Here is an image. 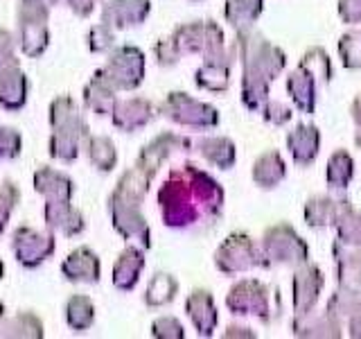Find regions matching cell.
Segmentation results:
<instances>
[{
    "label": "cell",
    "instance_id": "cell-14",
    "mask_svg": "<svg viewBox=\"0 0 361 339\" xmlns=\"http://www.w3.org/2000/svg\"><path fill=\"white\" fill-rule=\"evenodd\" d=\"M325 287V274L319 265H312L310 260L298 267H293L291 276V303L293 316H302L316 308L319 297Z\"/></svg>",
    "mask_w": 361,
    "mask_h": 339
},
{
    "label": "cell",
    "instance_id": "cell-15",
    "mask_svg": "<svg viewBox=\"0 0 361 339\" xmlns=\"http://www.w3.org/2000/svg\"><path fill=\"white\" fill-rule=\"evenodd\" d=\"M350 213H355V206L348 197L314 195L305 201L302 218L310 229H336Z\"/></svg>",
    "mask_w": 361,
    "mask_h": 339
},
{
    "label": "cell",
    "instance_id": "cell-31",
    "mask_svg": "<svg viewBox=\"0 0 361 339\" xmlns=\"http://www.w3.org/2000/svg\"><path fill=\"white\" fill-rule=\"evenodd\" d=\"M251 177H253V184L257 188L274 190L287 177V163H285V158H282V154L278 150L262 152V154L255 158V163L251 167Z\"/></svg>",
    "mask_w": 361,
    "mask_h": 339
},
{
    "label": "cell",
    "instance_id": "cell-44",
    "mask_svg": "<svg viewBox=\"0 0 361 339\" xmlns=\"http://www.w3.org/2000/svg\"><path fill=\"white\" fill-rule=\"evenodd\" d=\"M23 150V136L11 129V127H3L0 124V161H11L16 158Z\"/></svg>",
    "mask_w": 361,
    "mask_h": 339
},
{
    "label": "cell",
    "instance_id": "cell-46",
    "mask_svg": "<svg viewBox=\"0 0 361 339\" xmlns=\"http://www.w3.org/2000/svg\"><path fill=\"white\" fill-rule=\"evenodd\" d=\"M154 56H156V64L163 66V68H172L180 61V52L174 45L172 37H163L158 39L154 45Z\"/></svg>",
    "mask_w": 361,
    "mask_h": 339
},
{
    "label": "cell",
    "instance_id": "cell-5",
    "mask_svg": "<svg viewBox=\"0 0 361 339\" xmlns=\"http://www.w3.org/2000/svg\"><path fill=\"white\" fill-rule=\"evenodd\" d=\"M259 251H262L264 269L285 265L298 267L310 260V244L302 240L300 233L289 222H278L259 237Z\"/></svg>",
    "mask_w": 361,
    "mask_h": 339
},
{
    "label": "cell",
    "instance_id": "cell-6",
    "mask_svg": "<svg viewBox=\"0 0 361 339\" xmlns=\"http://www.w3.org/2000/svg\"><path fill=\"white\" fill-rule=\"evenodd\" d=\"M50 7L43 0H18L16 7V28L18 37L16 43L20 52L37 59L50 45V30H48Z\"/></svg>",
    "mask_w": 361,
    "mask_h": 339
},
{
    "label": "cell",
    "instance_id": "cell-23",
    "mask_svg": "<svg viewBox=\"0 0 361 339\" xmlns=\"http://www.w3.org/2000/svg\"><path fill=\"white\" fill-rule=\"evenodd\" d=\"M43 220L50 231H59L66 237L82 235L86 229L84 213L73 206V201H45Z\"/></svg>",
    "mask_w": 361,
    "mask_h": 339
},
{
    "label": "cell",
    "instance_id": "cell-18",
    "mask_svg": "<svg viewBox=\"0 0 361 339\" xmlns=\"http://www.w3.org/2000/svg\"><path fill=\"white\" fill-rule=\"evenodd\" d=\"M158 116V107L147 97H127L116 102L111 109V122L118 131L133 133L142 127H147Z\"/></svg>",
    "mask_w": 361,
    "mask_h": 339
},
{
    "label": "cell",
    "instance_id": "cell-20",
    "mask_svg": "<svg viewBox=\"0 0 361 339\" xmlns=\"http://www.w3.org/2000/svg\"><path fill=\"white\" fill-rule=\"evenodd\" d=\"M185 314L190 316L192 326L199 337H212L217 331L219 323V312H217V303L214 297L208 290H192L185 299Z\"/></svg>",
    "mask_w": 361,
    "mask_h": 339
},
{
    "label": "cell",
    "instance_id": "cell-19",
    "mask_svg": "<svg viewBox=\"0 0 361 339\" xmlns=\"http://www.w3.org/2000/svg\"><path fill=\"white\" fill-rule=\"evenodd\" d=\"M149 14V0H104V5H102V23H106L113 30L142 25Z\"/></svg>",
    "mask_w": 361,
    "mask_h": 339
},
{
    "label": "cell",
    "instance_id": "cell-35",
    "mask_svg": "<svg viewBox=\"0 0 361 339\" xmlns=\"http://www.w3.org/2000/svg\"><path fill=\"white\" fill-rule=\"evenodd\" d=\"M178 294V280L167 274V271H156L152 276L149 285L145 290V305H149V308H165L169 305Z\"/></svg>",
    "mask_w": 361,
    "mask_h": 339
},
{
    "label": "cell",
    "instance_id": "cell-45",
    "mask_svg": "<svg viewBox=\"0 0 361 339\" xmlns=\"http://www.w3.org/2000/svg\"><path fill=\"white\" fill-rule=\"evenodd\" d=\"M262 118L269 122V124H276V127H282V124H287L291 118H293V111L289 105H285V102L280 100H267V105L262 107Z\"/></svg>",
    "mask_w": 361,
    "mask_h": 339
},
{
    "label": "cell",
    "instance_id": "cell-42",
    "mask_svg": "<svg viewBox=\"0 0 361 339\" xmlns=\"http://www.w3.org/2000/svg\"><path fill=\"white\" fill-rule=\"evenodd\" d=\"M88 50L90 52H111L113 48H116V30L109 28L106 23H97V25H93L88 30Z\"/></svg>",
    "mask_w": 361,
    "mask_h": 339
},
{
    "label": "cell",
    "instance_id": "cell-16",
    "mask_svg": "<svg viewBox=\"0 0 361 339\" xmlns=\"http://www.w3.org/2000/svg\"><path fill=\"white\" fill-rule=\"evenodd\" d=\"M237 61V54L233 50V43L226 45V50L203 59V64L195 73V84L210 93H224L231 88V75H233V64Z\"/></svg>",
    "mask_w": 361,
    "mask_h": 339
},
{
    "label": "cell",
    "instance_id": "cell-41",
    "mask_svg": "<svg viewBox=\"0 0 361 339\" xmlns=\"http://www.w3.org/2000/svg\"><path fill=\"white\" fill-rule=\"evenodd\" d=\"M18 199H20V190L14 181H0V235L5 233Z\"/></svg>",
    "mask_w": 361,
    "mask_h": 339
},
{
    "label": "cell",
    "instance_id": "cell-27",
    "mask_svg": "<svg viewBox=\"0 0 361 339\" xmlns=\"http://www.w3.org/2000/svg\"><path fill=\"white\" fill-rule=\"evenodd\" d=\"M84 107L97 116H111V109L118 102V88L111 84V79L104 75L102 68L93 73L90 82L84 86Z\"/></svg>",
    "mask_w": 361,
    "mask_h": 339
},
{
    "label": "cell",
    "instance_id": "cell-32",
    "mask_svg": "<svg viewBox=\"0 0 361 339\" xmlns=\"http://www.w3.org/2000/svg\"><path fill=\"white\" fill-rule=\"evenodd\" d=\"M262 11L264 0H226L224 3V18L235 32L253 28Z\"/></svg>",
    "mask_w": 361,
    "mask_h": 339
},
{
    "label": "cell",
    "instance_id": "cell-8",
    "mask_svg": "<svg viewBox=\"0 0 361 339\" xmlns=\"http://www.w3.org/2000/svg\"><path fill=\"white\" fill-rule=\"evenodd\" d=\"M214 267L226 276L246 274V271L264 267L262 251H259V240H253L244 231L231 233L214 251Z\"/></svg>",
    "mask_w": 361,
    "mask_h": 339
},
{
    "label": "cell",
    "instance_id": "cell-52",
    "mask_svg": "<svg viewBox=\"0 0 361 339\" xmlns=\"http://www.w3.org/2000/svg\"><path fill=\"white\" fill-rule=\"evenodd\" d=\"M350 118H353L355 124L361 129V93L355 95V100L350 102Z\"/></svg>",
    "mask_w": 361,
    "mask_h": 339
},
{
    "label": "cell",
    "instance_id": "cell-40",
    "mask_svg": "<svg viewBox=\"0 0 361 339\" xmlns=\"http://www.w3.org/2000/svg\"><path fill=\"white\" fill-rule=\"evenodd\" d=\"M338 59L348 71H359L361 68V30H348L338 39Z\"/></svg>",
    "mask_w": 361,
    "mask_h": 339
},
{
    "label": "cell",
    "instance_id": "cell-11",
    "mask_svg": "<svg viewBox=\"0 0 361 339\" xmlns=\"http://www.w3.org/2000/svg\"><path fill=\"white\" fill-rule=\"evenodd\" d=\"M111 84L120 90H135L145 82V52L135 45H118L102 66Z\"/></svg>",
    "mask_w": 361,
    "mask_h": 339
},
{
    "label": "cell",
    "instance_id": "cell-54",
    "mask_svg": "<svg viewBox=\"0 0 361 339\" xmlns=\"http://www.w3.org/2000/svg\"><path fill=\"white\" fill-rule=\"evenodd\" d=\"M355 145L361 150V129H359V127H357V131H355Z\"/></svg>",
    "mask_w": 361,
    "mask_h": 339
},
{
    "label": "cell",
    "instance_id": "cell-2",
    "mask_svg": "<svg viewBox=\"0 0 361 339\" xmlns=\"http://www.w3.org/2000/svg\"><path fill=\"white\" fill-rule=\"evenodd\" d=\"M50 127L52 136L48 143L50 156L61 163L77 161L82 145L88 141L90 127L82 109L71 95H59L50 102Z\"/></svg>",
    "mask_w": 361,
    "mask_h": 339
},
{
    "label": "cell",
    "instance_id": "cell-7",
    "mask_svg": "<svg viewBox=\"0 0 361 339\" xmlns=\"http://www.w3.org/2000/svg\"><path fill=\"white\" fill-rule=\"evenodd\" d=\"M158 113L188 129H214L219 124V111L208 102H201L183 90H172L158 105Z\"/></svg>",
    "mask_w": 361,
    "mask_h": 339
},
{
    "label": "cell",
    "instance_id": "cell-30",
    "mask_svg": "<svg viewBox=\"0 0 361 339\" xmlns=\"http://www.w3.org/2000/svg\"><path fill=\"white\" fill-rule=\"evenodd\" d=\"M291 333L293 337H327L338 339L343 337V328L338 321H334L327 312H307L302 316H293L291 319Z\"/></svg>",
    "mask_w": 361,
    "mask_h": 339
},
{
    "label": "cell",
    "instance_id": "cell-53",
    "mask_svg": "<svg viewBox=\"0 0 361 339\" xmlns=\"http://www.w3.org/2000/svg\"><path fill=\"white\" fill-rule=\"evenodd\" d=\"M7 310H5V303L0 301V328H3V323H5V319H7V314H5Z\"/></svg>",
    "mask_w": 361,
    "mask_h": 339
},
{
    "label": "cell",
    "instance_id": "cell-33",
    "mask_svg": "<svg viewBox=\"0 0 361 339\" xmlns=\"http://www.w3.org/2000/svg\"><path fill=\"white\" fill-rule=\"evenodd\" d=\"M66 323L75 333H86L95 323V303L86 294H73L66 301Z\"/></svg>",
    "mask_w": 361,
    "mask_h": 339
},
{
    "label": "cell",
    "instance_id": "cell-17",
    "mask_svg": "<svg viewBox=\"0 0 361 339\" xmlns=\"http://www.w3.org/2000/svg\"><path fill=\"white\" fill-rule=\"evenodd\" d=\"M332 258L336 269V282L341 287L361 290V240L334 237Z\"/></svg>",
    "mask_w": 361,
    "mask_h": 339
},
{
    "label": "cell",
    "instance_id": "cell-47",
    "mask_svg": "<svg viewBox=\"0 0 361 339\" xmlns=\"http://www.w3.org/2000/svg\"><path fill=\"white\" fill-rule=\"evenodd\" d=\"M16 48H18V43L14 39V34L0 28V71H5V68H11V66H20L16 56Z\"/></svg>",
    "mask_w": 361,
    "mask_h": 339
},
{
    "label": "cell",
    "instance_id": "cell-13",
    "mask_svg": "<svg viewBox=\"0 0 361 339\" xmlns=\"http://www.w3.org/2000/svg\"><path fill=\"white\" fill-rule=\"evenodd\" d=\"M185 152H192V138H185V136L174 131H163L142 147L133 165L140 167L145 174H149L154 179L165 161Z\"/></svg>",
    "mask_w": 361,
    "mask_h": 339
},
{
    "label": "cell",
    "instance_id": "cell-55",
    "mask_svg": "<svg viewBox=\"0 0 361 339\" xmlns=\"http://www.w3.org/2000/svg\"><path fill=\"white\" fill-rule=\"evenodd\" d=\"M3 278H5V263L0 260V280H3Z\"/></svg>",
    "mask_w": 361,
    "mask_h": 339
},
{
    "label": "cell",
    "instance_id": "cell-28",
    "mask_svg": "<svg viewBox=\"0 0 361 339\" xmlns=\"http://www.w3.org/2000/svg\"><path fill=\"white\" fill-rule=\"evenodd\" d=\"M192 150L219 170H231L237 163V147L228 136H203L199 141H192Z\"/></svg>",
    "mask_w": 361,
    "mask_h": 339
},
{
    "label": "cell",
    "instance_id": "cell-51",
    "mask_svg": "<svg viewBox=\"0 0 361 339\" xmlns=\"http://www.w3.org/2000/svg\"><path fill=\"white\" fill-rule=\"evenodd\" d=\"M224 337L226 339H228V337H248V339H253L257 335L251 331V328H246V326H228V328H226Z\"/></svg>",
    "mask_w": 361,
    "mask_h": 339
},
{
    "label": "cell",
    "instance_id": "cell-3",
    "mask_svg": "<svg viewBox=\"0 0 361 339\" xmlns=\"http://www.w3.org/2000/svg\"><path fill=\"white\" fill-rule=\"evenodd\" d=\"M233 50L237 54V61L242 64V77L246 79L274 82L282 73V68L287 66V52L253 28L240 30L235 34Z\"/></svg>",
    "mask_w": 361,
    "mask_h": 339
},
{
    "label": "cell",
    "instance_id": "cell-25",
    "mask_svg": "<svg viewBox=\"0 0 361 339\" xmlns=\"http://www.w3.org/2000/svg\"><path fill=\"white\" fill-rule=\"evenodd\" d=\"M34 190L45 197V201H73L75 197V181L66 172L43 165L32 177Z\"/></svg>",
    "mask_w": 361,
    "mask_h": 339
},
{
    "label": "cell",
    "instance_id": "cell-48",
    "mask_svg": "<svg viewBox=\"0 0 361 339\" xmlns=\"http://www.w3.org/2000/svg\"><path fill=\"white\" fill-rule=\"evenodd\" d=\"M43 3L48 5L50 9H52L54 5H66V7L71 9L75 16H79V18L90 16V14H93V9H95V3H93V0H43Z\"/></svg>",
    "mask_w": 361,
    "mask_h": 339
},
{
    "label": "cell",
    "instance_id": "cell-57",
    "mask_svg": "<svg viewBox=\"0 0 361 339\" xmlns=\"http://www.w3.org/2000/svg\"><path fill=\"white\" fill-rule=\"evenodd\" d=\"M93 3H99V0H93Z\"/></svg>",
    "mask_w": 361,
    "mask_h": 339
},
{
    "label": "cell",
    "instance_id": "cell-49",
    "mask_svg": "<svg viewBox=\"0 0 361 339\" xmlns=\"http://www.w3.org/2000/svg\"><path fill=\"white\" fill-rule=\"evenodd\" d=\"M336 9H338V18H341L345 25H357V23H361V0H338Z\"/></svg>",
    "mask_w": 361,
    "mask_h": 339
},
{
    "label": "cell",
    "instance_id": "cell-10",
    "mask_svg": "<svg viewBox=\"0 0 361 339\" xmlns=\"http://www.w3.org/2000/svg\"><path fill=\"white\" fill-rule=\"evenodd\" d=\"M109 215H111V224L124 240L129 244H135L140 249H149L152 246V229L149 222L142 215V203H133V201H124L109 195Z\"/></svg>",
    "mask_w": 361,
    "mask_h": 339
},
{
    "label": "cell",
    "instance_id": "cell-26",
    "mask_svg": "<svg viewBox=\"0 0 361 339\" xmlns=\"http://www.w3.org/2000/svg\"><path fill=\"white\" fill-rule=\"evenodd\" d=\"M285 88H287V95L293 102V107H296L300 113H305V116H312V113L316 111V102H319L321 86L316 84V79L305 71L302 66H298L296 71L289 73Z\"/></svg>",
    "mask_w": 361,
    "mask_h": 339
},
{
    "label": "cell",
    "instance_id": "cell-4",
    "mask_svg": "<svg viewBox=\"0 0 361 339\" xmlns=\"http://www.w3.org/2000/svg\"><path fill=\"white\" fill-rule=\"evenodd\" d=\"M226 308L235 316H255L262 323H274L282 314V299L276 285L259 278H242L226 294Z\"/></svg>",
    "mask_w": 361,
    "mask_h": 339
},
{
    "label": "cell",
    "instance_id": "cell-22",
    "mask_svg": "<svg viewBox=\"0 0 361 339\" xmlns=\"http://www.w3.org/2000/svg\"><path fill=\"white\" fill-rule=\"evenodd\" d=\"M287 152L298 167H310L321 152V129L300 122L287 133Z\"/></svg>",
    "mask_w": 361,
    "mask_h": 339
},
{
    "label": "cell",
    "instance_id": "cell-38",
    "mask_svg": "<svg viewBox=\"0 0 361 339\" xmlns=\"http://www.w3.org/2000/svg\"><path fill=\"white\" fill-rule=\"evenodd\" d=\"M43 321L34 312H18L14 316H7L0 337H16V339H43Z\"/></svg>",
    "mask_w": 361,
    "mask_h": 339
},
{
    "label": "cell",
    "instance_id": "cell-21",
    "mask_svg": "<svg viewBox=\"0 0 361 339\" xmlns=\"http://www.w3.org/2000/svg\"><path fill=\"white\" fill-rule=\"evenodd\" d=\"M61 276L71 282H84V285H95L102 278V263L99 256L90 246H77L61 263Z\"/></svg>",
    "mask_w": 361,
    "mask_h": 339
},
{
    "label": "cell",
    "instance_id": "cell-12",
    "mask_svg": "<svg viewBox=\"0 0 361 339\" xmlns=\"http://www.w3.org/2000/svg\"><path fill=\"white\" fill-rule=\"evenodd\" d=\"M56 249L54 231H39L32 226H18L11 233V251L16 256V263L25 269H37L45 260H50Z\"/></svg>",
    "mask_w": 361,
    "mask_h": 339
},
{
    "label": "cell",
    "instance_id": "cell-36",
    "mask_svg": "<svg viewBox=\"0 0 361 339\" xmlns=\"http://www.w3.org/2000/svg\"><path fill=\"white\" fill-rule=\"evenodd\" d=\"M355 177V158L348 150H336L327 158L325 167V181L332 190H345Z\"/></svg>",
    "mask_w": 361,
    "mask_h": 339
},
{
    "label": "cell",
    "instance_id": "cell-24",
    "mask_svg": "<svg viewBox=\"0 0 361 339\" xmlns=\"http://www.w3.org/2000/svg\"><path fill=\"white\" fill-rule=\"evenodd\" d=\"M142 269H145V249L135 244L124 246V251L118 256L116 265H113V274H111L113 287L120 292H131L138 285Z\"/></svg>",
    "mask_w": 361,
    "mask_h": 339
},
{
    "label": "cell",
    "instance_id": "cell-29",
    "mask_svg": "<svg viewBox=\"0 0 361 339\" xmlns=\"http://www.w3.org/2000/svg\"><path fill=\"white\" fill-rule=\"evenodd\" d=\"M30 79L20 71V66H11L0 71V107L5 111H20L27 105Z\"/></svg>",
    "mask_w": 361,
    "mask_h": 339
},
{
    "label": "cell",
    "instance_id": "cell-9",
    "mask_svg": "<svg viewBox=\"0 0 361 339\" xmlns=\"http://www.w3.org/2000/svg\"><path fill=\"white\" fill-rule=\"evenodd\" d=\"M169 37H172L180 56L201 54L203 59H208V56H214L226 50V34L219 23H214V20L180 23Z\"/></svg>",
    "mask_w": 361,
    "mask_h": 339
},
{
    "label": "cell",
    "instance_id": "cell-37",
    "mask_svg": "<svg viewBox=\"0 0 361 339\" xmlns=\"http://www.w3.org/2000/svg\"><path fill=\"white\" fill-rule=\"evenodd\" d=\"M298 66H302L305 71L316 79V84H319L321 88H325L334 77L332 59H330V54H327V50L323 48V45H312V48L305 50Z\"/></svg>",
    "mask_w": 361,
    "mask_h": 339
},
{
    "label": "cell",
    "instance_id": "cell-43",
    "mask_svg": "<svg viewBox=\"0 0 361 339\" xmlns=\"http://www.w3.org/2000/svg\"><path fill=\"white\" fill-rule=\"evenodd\" d=\"M152 337L156 339H183L185 328L176 316H158L152 323Z\"/></svg>",
    "mask_w": 361,
    "mask_h": 339
},
{
    "label": "cell",
    "instance_id": "cell-50",
    "mask_svg": "<svg viewBox=\"0 0 361 339\" xmlns=\"http://www.w3.org/2000/svg\"><path fill=\"white\" fill-rule=\"evenodd\" d=\"M343 331H348V335L353 339H361V310L350 316V319L345 321V326H343Z\"/></svg>",
    "mask_w": 361,
    "mask_h": 339
},
{
    "label": "cell",
    "instance_id": "cell-56",
    "mask_svg": "<svg viewBox=\"0 0 361 339\" xmlns=\"http://www.w3.org/2000/svg\"><path fill=\"white\" fill-rule=\"evenodd\" d=\"M357 218H359V224H361V208L357 210Z\"/></svg>",
    "mask_w": 361,
    "mask_h": 339
},
{
    "label": "cell",
    "instance_id": "cell-1",
    "mask_svg": "<svg viewBox=\"0 0 361 339\" xmlns=\"http://www.w3.org/2000/svg\"><path fill=\"white\" fill-rule=\"evenodd\" d=\"M156 199L167 229L201 231L219 222L226 192L206 170L195 163H180L169 170Z\"/></svg>",
    "mask_w": 361,
    "mask_h": 339
},
{
    "label": "cell",
    "instance_id": "cell-34",
    "mask_svg": "<svg viewBox=\"0 0 361 339\" xmlns=\"http://www.w3.org/2000/svg\"><path fill=\"white\" fill-rule=\"evenodd\" d=\"M359 310H361V290H350L341 285L332 292V297L327 299V305H325V312L330 314L334 321L341 323V328L345 326L350 316Z\"/></svg>",
    "mask_w": 361,
    "mask_h": 339
},
{
    "label": "cell",
    "instance_id": "cell-39",
    "mask_svg": "<svg viewBox=\"0 0 361 339\" xmlns=\"http://www.w3.org/2000/svg\"><path fill=\"white\" fill-rule=\"evenodd\" d=\"M86 154H88V161L93 163V167L99 170V172H104V174L111 172V170L118 165L116 143H113L109 136H88Z\"/></svg>",
    "mask_w": 361,
    "mask_h": 339
}]
</instances>
